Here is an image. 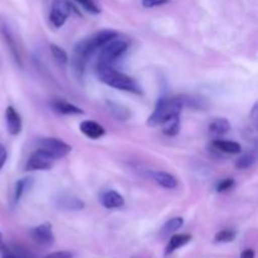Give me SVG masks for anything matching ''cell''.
<instances>
[{
    "label": "cell",
    "mask_w": 258,
    "mask_h": 258,
    "mask_svg": "<svg viewBox=\"0 0 258 258\" xmlns=\"http://www.w3.org/2000/svg\"><path fill=\"white\" fill-rule=\"evenodd\" d=\"M96 68H97L96 72H97L98 80L105 85L116 88V90L127 91V92L141 95L140 85L130 76L115 70L110 64H98L97 63Z\"/></svg>",
    "instance_id": "6da1fadb"
},
{
    "label": "cell",
    "mask_w": 258,
    "mask_h": 258,
    "mask_svg": "<svg viewBox=\"0 0 258 258\" xmlns=\"http://www.w3.org/2000/svg\"><path fill=\"white\" fill-rule=\"evenodd\" d=\"M183 107V101H181L180 96L179 97H161L156 102L150 117L148 118V125L153 126V127L161 125L171 116L180 115Z\"/></svg>",
    "instance_id": "7a4b0ae2"
},
{
    "label": "cell",
    "mask_w": 258,
    "mask_h": 258,
    "mask_svg": "<svg viewBox=\"0 0 258 258\" xmlns=\"http://www.w3.org/2000/svg\"><path fill=\"white\" fill-rule=\"evenodd\" d=\"M101 52L98 55V64H110L122 57L128 49V42L125 39L116 37L106 43L103 47L100 48Z\"/></svg>",
    "instance_id": "3957f363"
},
{
    "label": "cell",
    "mask_w": 258,
    "mask_h": 258,
    "mask_svg": "<svg viewBox=\"0 0 258 258\" xmlns=\"http://www.w3.org/2000/svg\"><path fill=\"white\" fill-rule=\"evenodd\" d=\"M37 148L39 150L44 151L45 154L53 158L54 160L62 159L67 156L72 150V146L70 144L64 143L63 140L57 138H43L37 141Z\"/></svg>",
    "instance_id": "277c9868"
},
{
    "label": "cell",
    "mask_w": 258,
    "mask_h": 258,
    "mask_svg": "<svg viewBox=\"0 0 258 258\" xmlns=\"http://www.w3.org/2000/svg\"><path fill=\"white\" fill-rule=\"evenodd\" d=\"M71 10H72V7L68 0H53L49 13V20L53 27H63L70 17Z\"/></svg>",
    "instance_id": "5b68a950"
},
{
    "label": "cell",
    "mask_w": 258,
    "mask_h": 258,
    "mask_svg": "<svg viewBox=\"0 0 258 258\" xmlns=\"http://www.w3.org/2000/svg\"><path fill=\"white\" fill-rule=\"evenodd\" d=\"M0 34H2L3 40H4V43L7 44V47L9 48V52L10 54L13 55V58H14L15 63H17L19 67H22V55H20L19 47H18L17 38L14 37V33L10 29L7 20L3 19V18H0Z\"/></svg>",
    "instance_id": "8992f818"
},
{
    "label": "cell",
    "mask_w": 258,
    "mask_h": 258,
    "mask_svg": "<svg viewBox=\"0 0 258 258\" xmlns=\"http://www.w3.org/2000/svg\"><path fill=\"white\" fill-rule=\"evenodd\" d=\"M54 159L50 158L48 154H45L44 151L37 150L30 155V158L28 159V163L25 165V170L28 171H43V170H49L53 166L54 163Z\"/></svg>",
    "instance_id": "52a82bcc"
},
{
    "label": "cell",
    "mask_w": 258,
    "mask_h": 258,
    "mask_svg": "<svg viewBox=\"0 0 258 258\" xmlns=\"http://www.w3.org/2000/svg\"><path fill=\"white\" fill-rule=\"evenodd\" d=\"M30 237L33 241L43 247H49L54 243V234H53L52 226L49 223H42L34 227L30 231Z\"/></svg>",
    "instance_id": "ba28073f"
},
{
    "label": "cell",
    "mask_w": 258,
    "mask_h": 258,
    "mask_svg": "<svg viewBox=\"0 0 258 258\" xmlns=\"http://www.w3.org/2000/svg\"><path fill=\"white\" fill-rule=\"evenodd\" d=\"M5 122H7L8 133L10 135L15 136L22 131V118L13 106H8L5 110Z\"/></svg>",
    "instance_id": "9c48e42d"
},
{
    "label": "cell",
    "mask_w": 258,
    "mask_h": 258,
    "mask_svg": "<svg viewBox=\"0 0 258 258\" xmlns=\"http://www.w3.org/2000/svg\"><path fill=\"white\" fill-rule=\"evenodd\" d=\"M80 130L87 138L92 139V140H97V139L102 138L106 134L105 128L102 125H100L96 121L91 120H85L80 123Z\"/></svg>",
    "instance_id": "30bf717a"
},
{
    "label": "cell",
    "mask_w": 258,
    "mask_h": 258,
    "mask_svg": "<svg viewBox=\"0 0 258 258\" xmlns=\"http://www.w3.org/2000/svg\"><path fill=\"white\" fill-rule=\"evenodd\" d=\"M0 257L2 258H34L28 249L20 246L0 243Z\"/></svg>",
    "instance_id": "8fae6325"
},
{
    "label": "cell",
    "mask_w": 258,
    "mask_h": 258,
    "mask_svg": "<svg viewBox=\"0 0 258 258\" xmlns=\"http://www.w3.org/2000/svg\"><path fill=\"white\" fill-rule=\"evenodd\" d=\"M50 106H52L53 110L55 112L60 113V115H66V116H72V115H83V110L80 108L78 106L73 105V103L67 102L64 100H53L50 102Z\"/></svg>",
    "instance_id": "7c38bea8"
},
{
    "label": "cell",
    "mask_w": 258,
    "mask_h": 258,
    "mask_svg": "<svg viewBox=\"0 0 258 258\" xmlns=\"http://www.w3.org/2000/svg\"><path fill=\"white\" fill-rule=\"evenodd\" d=\"M101 203L107 209H117L125 204V199L118 191L106 190L101 194Z\"/></svg>",
    "instance_id": "4fadbf2b"
},
{
    "label": "cell",
    "mask_w": 258,
    "mask_h": 258,
    "mask_svg": "<svg viewBox=\"0 0 258 258\" xmlns=\"http://www.w3.org/2000/svg\"><path fill=\"white\" fill-rule=\"evenodd\" d=\"M212 145L218 151H222L224 154H231V155H237V154H239L242 151L241 144L236 143V141L216 139V140H213Z\"/></svg>",
    "instance_id": "5bb4252c"
},
{
    "label": "cell",
    "mask_w": 258,
    "mask_h": 258,
    "mask_svg": "<svg viewBox=\"0 0 258 258\" xmlns=\"http://www.w3.org/2000/svg\"><path fill=\"white\" fill-rule=\"evenodd\" d=\"M191 241L190 234H174L171 236V238L169 239L168 246H166L165 254H171L175 251H178L179 248L184 247L185 244H188Z\"/></svg>",
    "instance_id": "9a60e30c"
},
{
    "label": "cell",
    "mask_w": 258,
    "mask_h": 258,
    "mask_svg": "<svg viewBox=\"0 0 258 258\" xmlns=\"http://www.w3.org/2000/svg\"><path fill=\"white\" fill-rule=\"evenodd\" d=\"M153 179L159 185L165 189H175L178 186V180L175 176L166 171H155L153 173Z\"/></svg>",
    "instance_id": "2e32d148"
},
{
    "label": "cell",
    "mask_w": 258,
    "mask_h": 258,
    "mask_svg": "<svg viewBox=\"0 0 258 258\" xmlns=\"http://www.w3.org/2000/svg\"><path fill=\"white\" fill-rule=\"evenodd\" d=\"M33 185V178H22L15 183L14 188V196H13V203L18 204L20 199L24 197V194L32 188Z\"/></svg>",
    "instance_id": "e0dca14e"
},
{
    "label": "cell",
    "mask_w": 258,
    "mask_h": 258,
    "mask_svg": "<svg viewBox=\"0 0 258 258\" xmlns=\"http://www.w3.org/2000/svg\"><path fill=\"white\" fill-rule=\"evenodd\" d=\"M163 133L166 136H176L180 131V115H175L169 117L168 120L161 123Z\"/></svg>",
    "instance_id": "ac0fdd59"
},
{
    "label": "cell",
    "mask_w": 258,
    "mask_h": 258,
    "mask_svg": "<svg viewBox=\"0 0 258 258\" xmlns=\"http://www.w3.org/2000/svg\"><path fill=\"white\" fill-rule=\"evenodd\" d=\"M229 130H231V123H229V121L227 120V118H214V120L209 123V131L216 136L224 135V134L228 133Z\"/></svg>",
    "instance_id": "d6986e66"
},
{
    "label": "cell",
    "mask_w": 258,
    "mask_h": 258,
    "mask_svg": "<svg viewBox=\"0 0 258 258\" xmlns=\"http://www.w3.org/2000/svg\"><path fill=\"white\" fill-rule=\"evenodd\" d=\"M58 207L66 211H81L83 209L85 204L81 199L75 198V197H63L58 201Z\"/></svg>",
    "instance_id": "ffe728a7"
},
{
    "label": "cell",
    "mask_w": 258,
    "mask_h": 258,
    "mask_svg": "<svg viewBox=\"0 0 258 258\" xmlns=\"http://www.w3.org/2000/svg\"><path fill=\"white\" fill-rule=\"evenodd\" d=\"M184 221L181 217H175V218H171L166 222L165 224L161 228V236H168V234L175 233L178 229H180L183 227Z\"/></svg>",
    "instance_id": "44dd1931"
},
{
    "label": "cell",
    "mask_w": 258,
    "mask_h": 258,
    "mask_svg": "<svg viewBox=\"0 0 258 258\" xmlns=\"http://www.w3.org/2000/svg\"><path fill=\"white\" fill-rule=\"evenodd\" d=\"M237 237V232L233 228H226L222 229L221 232L216 234L214 237V242L216 243H229V242L234 241Z\"/></svg>",
    "instance_id": "7402d4cb"
},
{
    "label": "cell",
    "mask_w": 258,
    "mask_h": 258,
    "mask_svg": "<svg viewBox=\"0 0 258 258\" xmlns=\"http://www.w3.org/2000/svg\"><path fill=\"white\" fill-rule=\"evenodd\" d=\"M107 106L108 110L111 111V113H112L116 118H118V120H127V118L130 117V112H128L127 108L122 107V106L117 105V103L115 102H111V101H108Z\"/></svg>",
    "instance_id": "603a6c76"
},
{
    "label": "cell",
    "mask_w": 258,
    "mask_h": 258,
    "mask_svg": "<svg viewBox=\"0 0 258 258\" xmlns=\"http://www.w3.org/2000/svg\"><path fill=\"white\" fill-rule=\"evenodd\" d=\"M49 48H50V53H52L53 58L57 60V63H59L60 66L67 64L68 55L63 48H60L59 45H55V44H50Z\"/></svg>",
    "instance_id": "cb8c5ba5"
},
{
    "label": "cell",
    "mask_w": 258,
    "mask_h": 258,
    "mask_svg": "<svg viewBox=\"0 0 258 258\" xmlns=\"http://www.w3.org/2000/svg\"><path fill=\"white\" fill-rule=\"evenodd\" d=\"M256 163V155L253 153H247L244 155H242L241 158L237 160L236 166L238 169H248L251 168L253 164Z\"/></svg>",
    "instance_id": "d4e9b609"
},
{
    "label": "cell",
    "mask_w": 258,
    "mask_h": 258,
    "mask_svg": "<svg viewBox=\"0 0 258 258\" xmlns=\"http://www.w3.org/2000/svg\"><path fill=\"white\" fill-rule=\"evenodd\" d=\"M75 2L77 3L78 5H81V7H82L86 12L90 13V14L96 15L101 13L100 7H98L93 0H75Z\"/></svg>",
    "instance_id": "484cf974"
},
{
    "label": "cell",
    "mask_w": 258,
    "mask_h": 258,
    "mask_svg": "<svg viewBox=\"0 0 258 258\" xmlns=\"http://www.w3.org/2000/svg\"><path fill=\"white\" fill-rule=\"evenodd\" d=\"M234 185H236V183H234V180L232 178L222 179V180L217 184L216 190L218 191V193H224V191L231 190Z\"/></svg>",
    "instance_id": "4316f807"
},
{
    "label": "cell",
    "mask_w": 258,
    "mask_h": 258,
    "mask_svg": "<svg viewBox=\"0 0 258 258\" xmlns=\"http://www.w3.org/2000/svg\"><path fill=\"white\" fill-rule=\"evenodd\" d=\"M170 0H143L141 4L144 8H155V7H161V5H165Z\"/></svg>",
    "instance_id": "83f0119b"
},
{
    "label": "cell",
    "mask_w": 258,
    "mask_h": 258,
    "mask_svg": "<svg viewBox=\"0 0 258 258\" xmlns=\"http://www.w3.org/2000/svg\"><path fill=\"white\" fill-rule=\"evenodd\" d=\"M44 258H75V254L71 253L68 251H59V252H53V253L48 254Z\"/></svg>",
    "instance_id": "f1b7e54d"
},
{
    "label": "cell",
    "mask_w": 258,
    "mask_h": 258,
    "mask_svg": "<svg viewBox=\"0 0 258 258\" xmlns=\"http://www.w3.org/2000/svg\"><path fill=\"white\" fill-rule=\"evenodd\" d=\"M7 159H8L7 149L4 148V145L0 144V170H2L3 166L5 165V163H7Z\"/></svg>",
    "instance_id": "f546056e"
},
{
    "label": "cell",
    "mask_w": 258,
    "mask_h": 258,
    "mask_svg": "<svg viewBox=\"0 0 258 258\" xmlns=\"http://www.w3.org/2000/svg\"><path fill=\"white\" fill-rule=\"evenodd\" d=\"M239 258H254V251L251 248L244 249V251L241 253V257Z\"/></svg>",
    "instance_id": "4dcf8cb0"
},
{
    "label": "cell",
    "mask_w": 258,
    "mask_h": 258,
    "mask_svg": "<svg viewBox=\"0 0 258 258\" xmlns=\"http://www.w3.org/2000/svg\"><path fill=\"white\" fill-rule=\"evenodd\" d=\"M251 117H252V121H253L254 126L257 125V105L253 106V110H252L251 112Z\"/></svg>",
    "instance_id": "1f68e13d"
},
{
    "label": "cell",
    "mask_w": 258,
    "mask_h": 258,
    "mask_svg": "<svg viewBox=\"0 0 258 258\" xmlns=\"http://www.w3.org/2000/svg\"><path fill=\"white\" fill-rule=\"evenodd\" d=\"M3 242V236H2V233H0V243H2Z\"/></svg>",
    "instance_id": "d6a6232c"
}]
</instances>
